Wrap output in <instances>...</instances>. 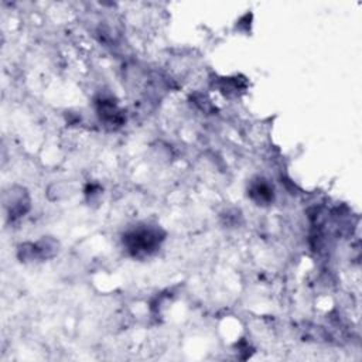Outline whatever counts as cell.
I'll use <instances>...</instances> for the list:
<instances>
[{"label": "cell", "mask_w": 362, "mask_h": 362, "mask_svg": "<svg viewBox=\"0 0 362 362\" xmlns=\"http://www.w3.org/2000/svg\"><path fill=\"white\" fill-rule=\"evenodd\" d=\"M219 89L225 96H230V95H238L239 90H243L245 85L240 83L238 78H223V81H221Z\"/></svg>", "instance_id": "8992f818"}, {"label": "cell", "mask_w": 362, "mask_h": 362, "mask_svg": "<svg viewBox=\"0 0 362 362\" xmlns=\"http://www.w3.org/2000/svg\"><path fill=\"white\" fill-rule=\"evenodd\" d=\"M96 112L99 119L110 127L120 126L124 120L122 110L117 107L116 102L109 98H100L96 100Z\"/></svg>", "instance_id": "5b68a950"}, {"label": "cell", "mask_w": 362, "mask_h": 362, "mask_svg": "<svg viewBox=\"0 0 362 362\" xmlns=\"http://www.w3.org/2000/svg\"><path fill=\"white\" fill-rule=\"evenodd\" d=\"M247 197L256 205L267 206L274 201V188L267 180H264L262 177H257V178H255L249 182Z\"/></svg>", "instance_id": "277c9868"}, {"label": "cell", "mask_w": 362, "mask_h": 362, "mask_svg": "<svg viewBox=\"0 0 362 362\" xmlns=\"http://www.w3.org/2000/svg\"><path fill=\"white\" fill-rule=\"evenodd\" d=\"M58 242L54 238L44 236L37 242H27L20 245L18 257L21 262H34V260H47L57 255Z\"/></svg>", "instance_id": "7a4b0ae2"}, {"label": "cell", "mask_w": 362, "mask_h": 362, "mask_svg": "<svg viewBox=\"0 0 362 362\" xmlns=\"http://www.w3.org/2000/svg\"><path fill=\"white\" fill-rule=\"evenodd\" d=\"M165 233L157 225H137L123 235V247L133 257H146L156 253Z\"/></svg>", "instance_id": "6da1fadb"}, {"label": "cell", "mask_w": 362, "mask_h": 362, "mask_svg": "<svg viewBox=\"0 0 362 362\" xmlns=\"http://www.w3.org/2000/svg\"><path fill=\"white\" fill-rule=\"evenodd\" d=\"M4 208L7 209V216L14 221L27 214L30 209V197L23 187H11L4 192L3 197Z\"/></svg>", "instance_id": "3957f363"}]
</instances>
